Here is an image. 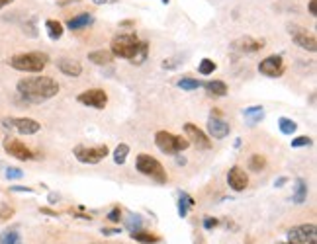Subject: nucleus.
Returning a JSON list of instances; mask_svg holds the SVG:
<instances>
[{
    "label": "nucleus",
    "instance_id": "1",
    "mask_svg": "<svg viewBox=\"0 0 317 244\" xmlns=\"http://www.w3.org/2000/svg\"><path fill=\"white\" fill-rule=\"evenodd\" d=\"M16 90L30 104H43L59 94V84L51 76H31V78H22L16 84Z\"/></svg>",
    "mask_w": 317,
    "mask_h": 244
},
{
    "label": "nucleus",
    "instance_id": "2",
    "mask_svg": "<svg viewBox=\"0 0 317 244\" xmlns=\"http://www.w3.org/2000/svg\"><path fill=\"white\" fill-rule=\"evenodd\" d=\"M147 41H139L135 31L129 33H118L114 35L112 43H110V53L118 59H127L131 61V65H143L147 59Z\"/></svg>",
    "mask_w": 317,
    "mask_h": 244
},
{
    "label": "nucleus",
    "instance_id": "3",
    "mask_svg": "<svg viewBox=\"0 0 317 244\" xmlns=\"http://www.w3.org/2000/svg\"><path fill=\"white\" fill-rule=\"evenodd\" d=\"M49 57L41 51H30V53H20L8 59V65L22 72H41L47 67Z\"/></svg>",
    "mask_w": 317,
    "mask_h": 244
},
{
    "label": "nucleus",
    "instance_id": "4",
    "mask_svg": "<svg viewBox=\"0 0 317 244\" xmlns=\"http://www.w3.org/2000/svg\"><path fill=\"white\" fill-rule=\"evenodd\" d=\"M155 144L165 155H178L190 147V141L184 137H178V135H172L168 131H157L155 133Z\"/></svg>",
    "mask_w": 317,
    "mask_h": 244
},
{
    "label": "nucleus",
    "instance_id": "5",
    "mask_svg": "<svg viewBox=\"0 0 317 244\" xmlns=\"http://www.w3.org/2000/svg\"><path fill=\"white\" fill-rule=\"evenodd\" d=\"M135 168L139 174L151 178L157 184H166V180H168L163 164L157 158H153L151 155H139L135 160Z\"/></svg>",
    "mask_w": 317,
    "mask_h": 244
},
{
    "label": "nucleus",
    "instance_id": "6",
    "mask_svg": "<svg viewBox=\"0 0 317 244\" xmlns=\"http://www.w3.org/2000/svg\"><path fill=\"white\" fill-rule=\"evenodd\" d=\"M75 157L82 164H98L100 160H104L110 153V149L106 144H96V147H86V144H76Z\"/></svg>",
    "mask_w": 317,
    "mask_h": 244
},
{
    "label": "nucleus",
    "instance_id": "7",
    "mask_svg": "<svg viewBox=\"0 0 317 244\" xmlns=\"http://www.w3.org/2000/svg\"><path fill=\"white\" fill-rule=\"evenodd\" d=\"M288 33L292 37V41L298 45L303 51H309V53H315L317 51V39L315 33H311L309 29L302 28L298 24H290L288 26Z\"/></svg>",
    "mask_w": 317,
    "mask_h": 244
},
{
    "label": "nucleus",
    "instance_id": "8",
    "mask_svg": "<svg viewBox=\"0 0 317 244\" xmlns=\"http://www.w3.org/2000/svg\"><path fill=\"white\" fill-rule=\"evenodd\" d=\"M2 125L6 129H12L20 135H35L37 131L41 129L39 121L30 119V117H4L2 119Z\"/></svg>",
    "mask_w": 317,
    "mask_h": 244
},
{
    "label": "nucleus",
    "instance_id": "9",
    "mask_svg": "<svg viewBox=\"0 0 317 244\" xmlns=\"http://www.w3.org/2000/svg\"><path fill=\"white\" fill-rule=\"evenodd\" d=\"M288 242L290 244H315L317 242V229L313 223L300 225L288 230Z\"/></svg>",
    "mask_w": 317,
    "mask_h": 244
},
{
    "label": "nucleus",
    "instance_id": "10",
    "mask_svg": "<svg viewBox=\"0 0 317 244\" xmlns=\"http://www.w3.org/2000/svg\"><path fill=\"white\" fill-rule=\"evenodd\" d=\"M78 104L82 106H88V108H94V110H104L108 106V94L100 88H90V90H84L76 96Z\"/></svg>",
    "mask_w": 317,
    "mask_h": 244
},
{
    "label": "nucleus",
    "instance_id": "11",
    "mask_svg": "<svg viewBox=\"0 0 317 244\" xmlns=\"http://www.w3.org/2000/svg\"><path fill=\"white\" fill-rule=\"evenodd\" d=\"M258 72L268 76V78H278L284 72V59L282 55H268L258 63Z\"/></svg>",
    "mask_w": 317,
    "mask_h": 244
},
{
    "label": "nucleus",
    "instance_id": "12",
    "mask_svg": "<svg viewBox=\"0 0 317 244\" xmlns=\"http://www.w3.org/2000/svg\"><path fill=\"white\" fill-rule=\"evenodd\" d=\"M184 133H186V139L194 144L196 149H200V151H210L211 149L210 137L200 129L198 125H194V123H184Z\"/></svg>",
    "mask_w": 317,
    "mask_h": 244
},
{
    "label": "nucleus",
    "instance_id": "13",
    "mask_svg": "<svg viewBox=\"0 0 317 244\" xmlns=\"http://www.w3.org/2000/svg\"><path fill=\"white\" fill-rule=\"evenodd\" d=\"M264 47V41L262 39H255L251 35H243L239 39H235L231 43V51L239 53V55H251V53H257Z\"/></svg>",
    "mask_w": 317,
    "mask_h": 244
},
{
    "label": "nucleus",
    "instance_id": "14",
    "mask_svg": "<svg viewBox=\"0 0 317 244\" xmlns=\"http://www.w3.org/2000/svg\"><path fill=\"white\" fill-rule=\"evenodd\" d=\"M208 133H210L211 139H225L227 135L231 133V125L227 123V121H223L221 117H219V114L215 112V114L210 115V119H208Z\"/></svg>",
    "mask_w": 317,
    "mask_h": 244
},
{
    "label": "nucleus",
    "instance_id": "15",
    "mask_svg": "<svg viewBox=\"0 0 317 244\" xmlns=\"http://www.w3.org/2000/svg\"><path fill=\"white\" fill-rule=\"evenodd\" d=\"M4 151L10 155V157L18 158V160H33V153H31L30 149L26 147V144L22 143V141H18V139H6L4 141Z\"/></svg>",
    "mask_w": 317,
    "mask_h": 244
},
{
    "label": "nucleus",
    "instance_id": "16",
    "mask_svg": "<svg viewBox=\"0 0 317 244\" xmlns=\"http://www.w3.org/2000/svg\"><path fill=\"white\" fill-rule=\"evenodd\" d=\"M227 184H229V187L233 191H243L249 186V176H247V172L243 170L241 166H233L227 172Z\"/></svg>",
    "mask_w": 317,
    "mask_h": 244
},
{
    "label": "nucleus",
    "instance_id": "17",
    "mask_svg": "<svg viewBox=\"0 0 317 244\" xmlns=\"http://www.w3.org/2000/svg\"><path fill=\"white\" fill-rule=\"evenodd\" d=\"M57 69H59L65 76H71V78H76L82 74V65L75 61V59H59L57 61Z\"/></svg>",
    "mask_w": 317,
    "mask_h": 244
},
{
    "label": "nucleus",
    "instance_id": "18",
    "mask_svg": "<svg viewBox=\"0 0 317 244\" xmlns=\"http://www.w3.org/2000/svg\"><path fill=\"white\" fill-rule=\"evenodd\" d=\"M94 24V16L90 12H80V14L73 16L67 20V28L71 31H78V29H84Z\"/></svg>",
    "mask_w": 317,
    "mask_h": 244
},
{
    "label": "nucleus",
    "instance_id": "19",
    "mask_svg": "<svg viewBox=\"0 0 317 244\" xmlns=\"http://www.w3.org/2000/svg\"><path fill=\"white\" fill-rule=\"evenodd\" d=\"M243 117L249 123V127H255L257 123H260L264 119V108L262 106H251L243 110Z\"/></svg>",
    "mask_w": 317,
    "mask_h": 244
},
{
    "label": "nucleus",
    "instance_id": "20",
    "mask_svg": "<svg viewBox=\"0 0 317 244\" xmlns=\"http://www.w3.org/2000/svg\"><path fill=\"white\" fill-rule=\"evenodd\" d=\"M202 86L208 92V96H213V98H223V96H227V84L223 80H210V82H204Z\"/></svg>",
    "mask_w": 317,
    "mask_h": 244
},
{
    "label": "nucleus",
    "instance_id": "21",
    "mask_svg": "<svg viewBox=\"0 0 317 244\" xmlns=\"http://www.w3.org/2000/svg\"><path fill=\"white\" fill-rule=\"evenodd\" d=\"M305 200H307V182H305L303 178H298V180H296V187H294L292 201H294L296 205H302Z\"/></svg>",
    "mask_w": 317,
    "mask_h": 244
},
{
    "label": "nucleus",
    "instance_id": "22",
    "mask_svg": "<svg viewBox=\"0 0 317 244\" xmlns=\"http://www.w3.org/2000/svg\"><path fill=\"white\" fill-rule=\"evenodd\" d=\"M88 61L90 63H94V65H110L112 61H114V55L110 53V51H104V49H98V51H92V53H88Z\"/></svg>",
    "mask_w": 317,
    "mask_h": 244
},
{
    "label": "nucleus",
    "instance_id": "23",
    "mask_svg": "<svg viewBox=\"0 0 317 244\" xmlns=\"http://www.w3.org/2000/svg\"><path fill=\"white\" fill-rule=\"evenodd\" d=\"M46 29H47V35H49V39H53V41H57L63 37V33H65V28H63V24L57 22V20H47L46 22Z\"/></svg>",
    "mask_w": 317,
    "mask_h": 244
},
{
    "label": "nucleus",
    "instance_id": "24",
    "mask_svg": "<svg viewBox=\"0 0 317 244\" xmlns=\"http://www.w3.org/2000/svg\"><path fill=\"white\" fill-rule=\"evenodd\" d=\"M131 238H133L135 242H141V244H157L161 240L157 234L147 232V230H135V232H131Z\"/></svg>",
    "mask_w": 317,
    "mask_h": 244
},
{
    "label": "nucleus",
    "instance_id": "25",
    "mask_svg": "<svg viewBox=\"0 0 317 244\" xmlns=\"http://www.w3.org/2000/svg\"><path fill=\"white\" fill-rule=\"evenodd\" d=\"M278 127H280V133L282 135H294L296 129H298V123L290 117H280L278 119Z\"/></svg>",
    "mask_w": 317,
    "mask_h": 244
},
{
    "label": "nucleus",
    "instance_id": "26",
    "mask_svg": "<svg viewBox=\"0 0 317 244\" xmlns=\"http://www.w3.org/2000/svg\"><path fill=\"white\" fill-rule=\"evenodd\" d=\"M188 207H194V200L188 193H180V198H178V215L182 219L188 215Z\"/></svg>",
    "mask_w": 317,
    "mask_h": 244
},
{
    "label": "nucleus",
    "instance_id": "27",
    "mask_svg": "<svg viewBox=\"0 0 317 244\" xmlns=\"http://www.w3.org/2000/svg\"><path fill=\"white\" fill-rule=\"evenodd\" d=\"M266 166V158L262 155H251L249 157V170L251 172H260Z\"/></svg>",
    "mask_w": 317,
    "mask_h": 244
},
{
    "label": "nucleus",
    "instance_id": "28",
    "mask_svg": "<svg viewBox=\"0 0 317 244\" xmlns=\"http://www.w3.org/2000/svg\"><path fill=\"white\" fill-rule=\"evenodd\" d=\"M202 80H198V78H190V76H182L180 80H178V88L182 90H198V88H202Z\"/></svg>",
    "mask_w": 317,
    "mask_h": 244
},
{
    "label": "nucleus",
    "instance_id": "29",
    "mask_svg": "<svg viewBox=\"0 0 317 244\" xmlns=\"http://www.w3.org/2000/svg\"><path fill=\"white\" fill-rule=\"evenodd\" d=\"M127 155H129V147L125 143L118 144L116 151H114V162H116V164H123V162L127 160Z\"/></svg>",
    "mask_w": 317,
    "mask_h": 244
},
{
    "label": "nucleus",
    "instance_id": "30",
    "mask_svg": "<svg viewBox=\"0 0 317 244\" xmlns=\"http://www.w3.org/2000/svg\"><path fill=\"white\" fill-rule=\"evenodd\" d=\"M215 69H217V65H215L211 59H202V61L198 63V72H200V74H204V76L213 74Z\"/></svg>",
    "mask_w": 317,
    "mask_h": 244
},
{
    "label": "nucleus",
    "instance_id": "31",
    "mask_svg": "<svg viewBox=\"0 0 317 244\" xmlns=\"http://www.w3.org/2000/svg\"><path fill=\"white\" fill-rule=\"evenodd\" d=\"M0 244H22V238L16 230H4L0 234Z\"/></svg>",
    "mask_w": 317,
    "mask_h": 244
},
{
    "label": "nucleus",
    "instance_id": "32",
    "mask_svg": "<svg viewBox=\"0 0 317 244\" xmlns=\"http://www.w3.org/2000/svg\"><path fill=\"white\" fill-rule=\"evenodd\" d=\"M143 227V221H141V217L139 215H129L125 219V229L129 230V232H135V230H141Z\"/></svg>",
    "mask_w": 317,
    "mask_h": 244
},
{
    "label": "nucleus",
    "instance_id": "33",
    "mask_svg": "<svg viewBox=\"0 0 317 244\" xmlns=\"http://www.w3.org/2000/svg\"><path fill=\"white\" fill-rule=\"evenodd\" d=\"M290 144H292V149H302V147H311L313 141L309 137H296L294 141H290Z\"/></svg>",
    "mask_w": 317,
    "mask_h": 244
},
{
    "label": "nucleus",
    "instance_id": "34",
    "mask_svg": "<svg viewBox=\"0 0 317 244\" xmlns=\"http://www.w3.org/2000/svg\"><path fill=\"white\" fill-rule=\"evenodd\" d=\"M22 176H24V172H22L20 168H12V166L6 168V178H8V180H20Z\"/></svg>",
    "mask_w": 317,
    "mask_h": 244
},
{
    "label": "nucleus",
    "instance_id": "35",
    "mask_svg": "<svg viewBox=\"0 0 317 244\" xmlns=\"http://www.w3.org/2000/svg\"><path fill=\"white\" fill-rule=\"evenodd\" d=\"M120 219H121L120 207H114V209L108 213V221H112V223H120Z\"/></svg>",
    "mask_w": 317,
    "mask_h": 244
},
{
    "label": "nucleus",
    "instance_id": "36",
    "mask_svg": "<svg viewBox=\"0 0 317 244\" xmlns=\"http://www.w3.org/2000/svg\"><path fill=\"white\" fill-rule=\"evenodd\" d=\"M217 223H219V221H217L215 217H204V229L206 230H211Z\"/></svg>",
    "mask_w": 317,
    "mask_h": 244
},
{
    "label": "nucleus",
    "instance_id": "37",
    "mask_svg": "<svg viewBox=\"0 0 317 244\" xmlns=\"http://www.w3.org/2000/svg\"><path fill=\"white\" fill-rule=\"evenodd\" d=\"M309 14L313 18L317 16V0H309Z\"/></svg>",
    "mask_w": 317,
    "mask_h": 244
},
{
    "label": "nucleus",
    "instance_id": "38",
    "mask_svg": "<svg viewBox=\"0 0 317 244\" xmlns=\"http://www.w3.org/2000/svg\"><path fill=\"white\" fill-rule=\"evenodd\" d=\"M102 232L108 234V236H114V234H120L121 229H102Z\"/></svg>",
    "mask_w": 317,
    "mask_h": 244
},
{
    "label": "nucleus",
    "instance_id": "39",
    "mask_svg": "<svg viewBox=\"0 0 317 244\" xmlns=\"http://www.w3.org/2000/svg\"><path fill=\"white\" fill-rule=\"evenodd\" d=\"M286 182H288V178H286V176H282V178H278V180L274 182V187H282L284 184H286Z\"/></svg>",
    "mask_w": 317,
    "mask_h": 244
},
{
    "label": "nucleus",
    "instance_id": "40",
    "mask_svg": "<svg viewBox=\"0 0 317 244\" xmlns=\"http://www.w3.org/2000/svg\"><path fill=\"white\" fill-rule=\"evenodd\" d=\"M12 191H28V193H31L33 189H31V187H24V186H14L12 187Z\"/></svg>",
    "mask_w": 317,
    "mask_h": 244
},
{
    "label": "nucleus",
    "instance_id": "41",
    "mask_svg": "<svg viewBox=\"0 0 317 244\" xmlns=\"http://www.w3.org/2000/svg\"><path fill=\"white\" fill-rule=\"evenodd\" d=\"M12 2H14V0H0V10H2V8H6V6H8V4H12Z\"/></svg>",
    "mask_w": 317,
    "mask_h": 244
},
{
    "label": "nucleus",
    "instance_id": "42",
    "mask_svg": "<svg viewBox=\"0 0 317 244\" xmlns=\"http://www.w3.org/2000/svg\"><path fill=\"white\" fill-rule=\"evenodd\" d=\"M73 2H78V0H63V2H59L61 6H67V4H73Z\"/></svg>",
    "mask_w": 317,
    "mask_h": 244
},
{
    "label": "nucleus",
    "instance_id": "43",
    "mask_svg": "<svg viewBox=\"0 0 317 244\" xmlns=\"http://www.w3.org/2000/svg\"><path fill=\"white\" fill-rule=\"evenodd\" d=\"M92 2H94V4H96V6H102V4H106V2H108V0H92Z\"/></svg>",
    "mask_w": 317,
    "mask_h": 244
},
{
    "label": "nucleus",
    "instance_id": "44",
    "mask_svg": "<svg viewBox=\"0 0 317 244\" xmlns=\"http://www.w3.org/2000/svg\"><path fill=\"white\" fill-rule=\"evenodd\" d=\"M176 162H178V164H186V158H182V157H176Z\"/></svg>",
    "mask_w": 317,
    "mask_h": 244
},
{
    "label": "nucleus",
    "instance_id": "45",
    "mask_svg": "<svg viewBox=\"0 0 317 244\" xmlns=\"http://www.w3.org/2000/svg\"><path fill=\"white\" fill-rule=\"evenodd\" d=\"M161 2H163V4H168V2H170V0H161Z\"/></svg>",
    "mask_w": 317,
    "mask_h": 244
},
{
    "label": "nucleus",
    "instance_id": "46",
    "mask_svg": "<svg viewBox=\"0 0 317 244\" xmlns=\"http://www.w3.org/2000/svg\"><path fill=\"white\" fill-rule=\"evenodd\" d=\"M282 244H290V242H282Z\"/></svg>",
    "mask_w": 317,
    "mask_h": 244
}]
</instances>
